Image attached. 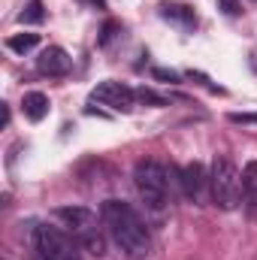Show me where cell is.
I'll use <instances>...</instances> for the list:
<instances>
[{
	"label": "cell",
	"instance_id": "3",
	"mask_svg": "<svg viewBox=\"0 0 257 260\" xmlns=\"http://www.w3.org/2000/svg\"><path fill=\"white\" fill-rule=\"evenodd\" d=\"M209 197L218 209L230 212L239 206L242 200V173L236 170V164L227 154H215L212 157V170H209Z\"/></svg>",
	"mask_w": 257,
	"mask_h": 260
},
{
	"label": "cell",
	"instance_id": "1",
	"mask_svg": "<svg viewBox=\"0 0 257 260\" xmlns=\"http://www.w3.org/2000/svg\"><path fill=\"white\" fill-rule=\"evenodd\" d=\"M100 221L106 227V233L112 236V242L127 254L130 260H142L151 251V236L145 221L139 218V212L124 203V200H103L100 206Z\"/></svg>",
	"mask_w": 257,
	"mask_h": 260
},
{
	"label": "cell",
	"instance_id": "11",
	"mask_svg": "<svg viewBox=\"0 0 257 260\" xmlns=\"http://www.w3.org/2000/svg\"><path fill=\"white\" fill-rule=\"evenodd\" d=\"M21 109H24V115H27L30 121H43V118L49 115V97H46L43 91H27V94L21 97Z\"/></svg>",
	"mask_w": 257,
	"mask_h": 260
},
{
	"label": "cell",
	"instance_id": "9",
	"mask_svg": "<svg viewBox=\"0 0 257 260\" xmlns=\"http://www.w3.org/2000/svg\"><path fill=\"white\" fill-rule=\"evenodd\" d=\"M242 206L245 215L257 221V160H248L242 167Z\"/></svg>",
	"mask_w": 257,
	"mask_h": 260
},
{
	"label": "cell",
	"instance_id": "17",
	"mask_svg": "<svg viewBox=\"0 0 257 260\" xmlns=\"http://www.w3.org/2000/svg\"><path fill=\"white\" fill-rule=\"evenodd\" d=\"M188 79H194V82H200L203 88H209V91H215V94H224V88L212 85V79H209L206 73H200V70H188Z\"/></svg>",
	"mask_w": 257,
	"mask_h": 260
},
{
	"label": "cell",
	"instance_id": "2",
	"mask_svg": "<svg viewBox=\"0 0 257 260\" xmlns=\"http://www.w3.org/2000/svg\"><path fill=\"white\" fill-rule=\"evenodd\" d=\"M55 218L61 221V227H64L88 254L103 257V251H106L103 230H106V227H103V221H97V215H94L91 209H85V206H61V209L55 212Z\"/></svg>",
	"mask_w": 257,
	"mask_h": 260
},
{
	"label": "cell",
	"instance_id": "6",
	"mask_svg": "<svg viewBox=\"0 0 257 260\" xmlns=\"http://www.w3.org/2000/svg\"><path fill=\"white\" fill-rule=\"evenodd\" d=\"M91 100H94V103H103V106H109V109H115V112H130L133 103H136V91L127 88L124 82L106 79V82H100V85L91 91Z\"/></svg>",
	"mask_w": 257,
	"mask_h": 260
},
{
	"label": "cell",
	"instance_id": "7",
	"mask_svg": "<svg viewBox=\"0 0 257 260\" xmlns=\"http://www.w3.org/2000/svg\"><path fill=\"white\" fill-rule=\"evenodd\" d=\"M179 188L182 194L188 197L191 203H203L206 194H209V173L200 160H191L179 170Z\"/></svg>",
	"mask_w": 257,
	"mask_h": 260
},
{
	"label": "cell",
	"instance_id": "8",
	"mask_svg": "<svg viewBox=\"0 0 257 260\" xmlns=\"http://www.w3.org/2000/svg\"><path fill=\"white\" fill-rule=\"evenodd\" d=\"M37 70L43 73V76H67L70 73V55H67L61 46H49V49H43L40 52V58H37Z\"/></svg>",
	"mask_w": 257,
	"mask_h": 260
},
{
	"label": "cell",
	"instance_id": "5",
	"mask_svg": "<svg viewBox=\"0 0 257 260\" xmlns=\"http://www.w3.org/2000/svg\"><path fill=\"white\" fill-rule=\"evenodd\" d=\"M34 251L40 260H82V245L67 230L52 224L34 227Z\"/></svg>",
	"mask_w": 257,
	"mask_h": 260
},
{
	"label": "cell",
	"instance_id": "19",
	"mask_svg": "<svg viewBox=\"0 0 257 260\" xmlns=\"http://www.w3.org/2000/svg\"><path fill=\"white\" fill-rule=\"evenodd\" d=\"M233 124H257V112H230Z\"/></svg>",
	"mask_w": 257,
	"mask_h": 260
},
{
	"label": "cell",
	"instance_id": "10",
	"mask_svg": "<svg viewBox=\"0 0 257 260\" xmlns=\"http://www.w3.org/2000/svg\"><path fill=\"white\" fill-rule=\"evenodd\" d=\"M160 15H164L167 21L185 27V30L197 27V12H194V6H188V3H173V0H167V3H160Z\"/></svg>",
	"mask_w": 257,
	"mask_h": 260
},
{
	"label": "cell",
	"instance_id": "13",
	"mask_svg": "<svg viewBox=\"0 0 257 260\" xmlns=\"http://www.w3.org/2000/svg\"><path fill=\"white\" fill-rule=\"evenodd\" d=\"M43 18H46L43 0H21V12H18V21L21 24H40Z\"/></svg>",
	"mask_w": 257,
	"mask_h": 260
},
{
	"label": "cell",
	"instance_id": "15",
	"mask_svg": "<svg viewBox=\"0 0 257 260\" xmlns=\"http://www.w3.org/2000/svg\"><path fill=\"white\" fill-rule=\"evenodd\" d=\"M115 37H121V24H118V21H106L103 30H100V40H97V43H100V46H109Z\"/></svg>",
	"mask_w": 257,
	"mask_h": 260
},
{
	"label": "cell",
	"instance_id": "18",
	"mask_svg": "<svg viewBox=\"0 0 257 260\" xmlns=\"http://www.w3.org/2000/svg\"><path fill=\"white\" fill-rule=\"evenodd\" d=\"M218 9H221L224 15H230V18L242 15V3H239V0H218Z\"/></svg>",
	"mask_w": 257,
	"mask_h": 260
},
{
	"label": "cell",
	"instance_id": "4",
	"mask_svg": "<svg viewBox=\"0 0 257 260\" xmlns=\"http://www.w3.org/2000/svg\"><path fill=\"white\" fill-rule=\"evenodd\" d=\"M170 179H173L170 167H164V164L154 160V157H142V160H136V167H133L136 191L145 200L148 209H164V206L170 203Z\"/></svg>",
	"mask_w": 257,
	"mask_h": 260
},
{
	"label": "cell",
	"instance_id": "16",
	"mask_svg": "<svg viewBox=\"0 0 257 260\" xmlns=\"http://www.w3.org/2000/svg\"><path fill=\"white\" fill-rule=\"evenodd\" d=\"M151 79H157V82H170V85H173V82H182V76H179L176 70H167V67H154V70H151Z\"/></svg>",
	"mask_w": 257,
	"mask_h": 260
},
{
	"label": "cell",
	"instance_id": "14",
	"mask_svg": "<svg viewBox=\"0 0 257 260\" xmlns=\"http://www.w3.org/2000/svg\"><path fill=\"white\" fill-rule=\"evenodd\" d=\"M136 100H139V103H145V106H167V103H170L167 97L154 94L151 88H136Z\"/></svg>",
	"mask_w": 257,
	"mask_h": 260
},
{
	"label": "cell",
	"instance_id": "12",
	"mask_svg": "<svg viewBox=\"0 0 257 260\" xmlns=\"http://www.w3.org/2000/svg\"><path fill=\"white\" fill-rule=\"evenodd\" d=\"M6 46H9V52H15V55H27V52H34V49L40 46V34H30V30L12 34V37L6 40Z\"/></svg>",
	"mask_w": 257,
	"mask_h": 260
}]
</instances>
